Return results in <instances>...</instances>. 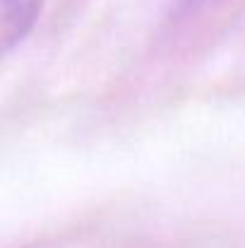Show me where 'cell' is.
<instances>
[{
    "instance_id": "obj_1",
    "label": "cell",
    "mask_w": 245,
    "mask_h": 248,
    "mask_svg": "<svg viewBox=\"0 0 245 248\" xmlns=\"http://www.w3.org/2000/svg\"><path fill=\"white\" fill-rule=\"evenodd\" d=\"M43 0H2V48L12 51L34 29Z\"/></svg>"
}]
</instances>
